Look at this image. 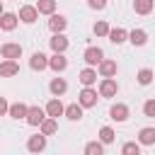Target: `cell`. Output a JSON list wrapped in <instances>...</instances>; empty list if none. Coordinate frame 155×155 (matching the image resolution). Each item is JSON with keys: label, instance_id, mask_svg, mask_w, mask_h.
Here are the masks:
<instances>
[{"label": "cell", "instance_id": "cell-1", "mask_svg": "<svg viewBox=\"0 0 155 155\" xmlns=\"http://www.w3.org/2000/svg\"><path fill=\"white\" fill-rule=\"evenodd\" d=\"M82 58H85V63L92 68V65H99V63H102L104 51H102L99 46H87V48H85V53H82Z\"/></svg>", "mask_w": 155, "mask_h": 155}, {"label": "cell", "instance_id": "cell-2", "mask_svg": "<svg viewBox=\"0 0 155 155\" xmlns=\"http://www.w3.org/2000/svg\"><path fill=\"white\" fill-rule=\"evenodd\" d=\"M116 92H119V82L114 80V78H104L102 82H99V97H116Z\"/></svg>", "mask_w": 155, "mask_h": 155}, {"label": "cell", "instance_id": "cell-3", "mask_svg": "<svg viewBox=\"0 0 155 155\" xmlns=\"http://www.w3.org/2000/svg\"><path fill=\"white\" fill-rule=\"evenodd\" d=\"M78 104H80L82 109H90V107H94V104H97V90H92V87H85V90L80 92V97H78Z\"/></svg>", "mask_w": 155, "mask_h": 155}, {"label": "cell", "instance_id": "cell-4", "mask_svg": "<svg viewBox=\"0 0 155 155\" xmlns=\"http://www.w3.org/2000/svg\"><path fill=\"white\" fill-rule=\"evenodd\" d=\"M24 24H34L36 19H39V10L34 7V5H22L19 7V15H17Z\"/></svg>", "mask_w": 155, "mask_h": 155}, {"label": "cell", "instance_id": "cell-5", "mask_svg": "<svg viewBox=\"0 0 155 155\" xmlns=\"http://www.w3.org/2000/svg\"><path fill=\"white\" fill-rule=\"evenodd\" d=\"M68 44H70V41H68L65 34H53V36L48 39V46H51L53 53H63V51L68 48Z\"/></svg>", "mask_w": 155, "mask_h": 155}, {"label": "cell", "instance_id": "cell-6", "mask_svg": "<svg viewBox=\"0 0 155 155\" xmlns=\"http://www.w3.org/2000/svg\"><path fill=\"white\" fill-rule=\"evenodd\" d=\"M0 53H2V58H7V61H17L19 56H22V46L19 44H2L0 46Z\"/></svg>", "mask_w": 155, "mask_h": 155}, {"label": "cell", "instance_id": "cell-7", "mask_svg": "<svg viewBox=\"0 0 155 155\" xmlns=\"http://www.w3.org/2000/svg\"><path fill=\"white\" fill-rule=\"evenodd\" d=\"M24 119H27V124H29V126H39V124L46 119V111H44L41 107H29Z\"/></svg>", "mask_w": 155, "mask_h": 155}, {"label": "cell", "instance_id": "cell-8", "mask_svg": "<svg viewBox=\"0 0 155 155\" xmlns=\"http://www.w3.org/2000/svg\"><path fill=\"white\" fill-rule=\"evenodd\" d=\"M15 75H19V63L5 58V61L0 63V78H15Z\"/></svg>", "mask_w": 155, "mask_h": 155}, {"label": "cell", "instance_id": "cell-9", "mask_svg": "<svg viewBox=\"0 0 155 155\" xmlns=\"http://www.w3.org/2000/svg\"><path fill=\"white\" fill-rule=\"evenodd\" d=\"M44 148H46V136L44 133H36V136H31L27 140V150L29 153H41Z\"/></svg>", "mask_w": 155, "mask_h": 155}, {"label": "cell", "instance_id": "cell-10", "mask_svg": "<svg viewBox=\"0 0 155 155\" xmlns=\"http://www.w3.org/2000/svg\"><path fill=\"white\" fill-rule=\"evenodd\" d=\"M65 27H68V19H65L63 15H51V19H48V29H51L53 34H63Z\"/></svg>", "mask_w": 155, "mask_h": 155}, {"label": "cell", "instance_id": "cell-11", "mask_svg": "<svg viewBox=\"0 0 155 155\" xmlns=\"http://www.w3.org/2000/svg\"><path fill=\"white\" fill-rule=\"evenodd\" d=\"M97 68H99V75H102V78H114L116 70H119L116 61H107V58H102V63H99Z\"/></svg>", "mask_w": 155, "mask_h": 155}, {"label": "cell", "instance_id": "cell-12", "mask_svg": "<svg viewBox=\"0 0 155 155\" xmlns=\"http://www.w3.org/2000/svg\"><path fill=\"white\" fill-rule=\"evenodd\" d=\"M109 116H111L114 121H119V124H121V121H126V119H128V107H126V104H121V102H116V104L109 109Z\"/></svg>", "mask_w": 155, "mask_h": 155}, {"label": "cell", "instance_id": "cell-13", "mask_svg": "<svg viewBox=\"0 0 155 155\" xmlns=\"http://www.w3.org/2000/svg\"><path fill=\"white\" fill-rule=\"evenodd\" d=\"M17 22H19V17L12 15V12H2L0 15V29H5V31H12L17 27Z\"/></svg>", "mask_w": 155, "mask_h": 155}, {"label": "cell", "instance_id": "cell-14", "mask_svg": "<svg viewBox=\"0 0 155 155\" xmlns=\"http://www.w3.org/2000/svg\"><path fill=\"white\" fill-rule=\"evenodd\" d=\"M29 68H31V70H44V68H48V58H46L41 51H36V53H31V58H29Z\"/></svg>", "mask_w": 155, "mask_h": 155}, {"label": "cell", "instance_id": "cell-15", "mask_svg": "<svg viewBox=\"0 0 155 155\" xmlns=\"http://www.w3.org/2000/svg\"><path fill=\"white\" fill-rule=\"evenodd\" d=\"M48 68H51V70H56V73H61V70H65V68H68V58H65L63 53H53V56L48 58Z\"/></svg>", "mask_w": 155, "mask_h": 155}, {"label": "cell", "instance_id": "cell-16", "mask_svg": "<svg viewBox=\"0 0 155 155\" xmlns=\"http://www.w3.org/2000/svg\"><path fill=\"white\" fill-rule=\"evenodd\" d=\"M44 111H46V116H51V119H58V116L65 111V107L61 104V99H51V102L46 104V109H44Z\"/></svg>", "mask_w": 155, "mask_h": 155}, {"label": "cell", "instance_id": "cell-17", "mask_svg": "<svg viewBox=\"0 0 155 155\" xmlns=\"http://www.w3.org/2000/svg\"><path fill=\"white\" fill-rule=\"evenodd\" d=\"M138 143L140 145H155V128H150V126L140 128L138 131Z\"/></svg>", "mask_w": 155, "mask_h": 155}, {"label": "cell", "instance_id": "cell-18", "mask_svg": "<svg viewBox=\"0 0 155 155\" xmlns=\"http://www.w3.org/2000/svg\"><path fill=\"white\" fill-rule=\"evenodd\" d=\"M80 82H82L85 87H92V85L97 82V70H94V68H85V70H80Z\"/></svg>", "mask_w": 155, "mask_h": 155}, {"label": "cell", "instance_id": "cell-19", "mask_svg": "<svg viewBox=\"0 0 155 155\" xmlns=\"http://www.w3.org/2000/svg\"><path fill=\"white\" fill-rule=\"evenodd\" d=\"M153 7H155L153 0H133V10H136V15H150Z\"/></svg>", "mask_w": 155, "mask_h": 155}, {"label": "cell", "instance_id": "cell-20", "mask_svg": "<svg viewBox=\"0 0 155 155\" xmlns=\"http://www.w3.org/2000/svg\"><path fill=\"white\" fill-rule=\"evenodd\" d=\"M107 36H109V41H111V44H124V41L128 39V31H126V29H121V27H116V29H109V34H107Z\"/></svg>", "mask_w": 155, "mask_h": 155}, {"label": "cell", "instance_id": "cell-21", "mask_svg": "<svg viewBox=\"0 0 155 155\" xmlns=\"http://www.w3.org/2000/svg\"><path fill=\"white\" fill-rule=\"evenodd\" d=\"M128 41H131L133 46H145L148 34H145L143 29H133V31H128Z\"/></svg>", "mask_w": 155, "mask_h": 155}, {"label": "cell", "instance_id": "cell-22", "mask_svg": "<svg viewBox=\"0 0 155 155\" xmlns=\"http://www.w3.org/2000/svg\"><path fill=\"white\" fill-rule=\"evenodd\" d=\"M48 90H51V94L61 97V94L68 90V82H65L63 78H53V80H51V85H48Z\"/></svg>", "mask_w": 155, "mask_h": 155}, {"label": "cell", "instance_id": "cell-23", "mask_svg": "<svg viewBox=\"0 0 155 155\" xmlns=\"http://www.w3.org/2000/svg\"><path fill=\"white\" fill-rule=\"evenodd\" d=\"M27 104H22V102H15V104H10V109H7V114L12 116V119H24L27 116Z\"/></svg>", "mask_w": 155, "mask_h": 155}, {"label": "cell", "instance_id": "cell-24", "mask_svg": "<svg viewBox=\"0 0 155 155\" xmlns=\"http://www.w3.org/2000/svg\"><path fill=\"white\" fill-rule=\"evenodd\" d=\"M39 128H41V133H44V136H51V133H56V131H58V121H56V119H51V116H46V119L39 124Z\"/></svg>", "mask_w": 155, "mask_h": 155}, {"label": "cell", "instance_id": "cell-25", "mask_svg": "<svg viewBox=\"0 0 155 155\" xmlns=\"http://www.w3.org/2000/svg\"><path fill=\"white\" fill-rule=\"evenodd\" d=\"M34 7L39 10V15H53V10H56V0H36Z\"/></svg>", "mask_w": 155, "mask_h": 155}, {"label": "cell", "instance_id": "cell-26", "mask_svg": "<svg viewBox=\"0 0 155 155\" xmlns=\"http://www.w3.org/2000/svg\"><path fill=\"white\" fill-rule=\"evenodd\" d=\"M63 114H65L70 121H80V119H82V107H80V104H68Z\"/></svg>", "mask_w": 155, "mask_h": 155}, {"label": "cell", "instance_id": "cell-27", "mask_svg": "<svg viewBox=\"0 0 155 155\" xmlns=\"http://www.w3.org/2000/svg\"><path fill=\"white\" fill-rule=\"evenodd\" d=\"M85 155H104V143L90 140V143L85 145Z\"/></svg>", "mask_w": 155, "mask_h": 155}, {"label": "cell", "instance_id": "cell-28", "mask_svg": "<svg viewBox=\"0 0 155 155\" xmlns=\"http://www.w3.org/2000/svg\"><path fill=\"white\" fill-rule=\"evenodd\" d=\"M114 138H116V133H114L111 126H102L99 128V143H114Z\"/></svg>", "mask_w": 155, "mask_h": 155}, {"label": "cell", "instance_id": "cell-29", "mask_svg": "<svg viewBox=\"0 0 155 155\" xmlns=\"http://www.w3.org/2000/svg\"><path fill=\"white\" fill-rule=\"evenodd\" d=\"M121 155H140V143H133V140L124 143L121 145Z\"/></svg>", "mask_w": 155, "mask_h": 155}, {"label": "cell", "instance_id": "cell-30", "mask_svg": "<svg viewBox=\"0 0 155 155\" xmlns=\"http://www.w3.org/2000/svg\"><path fill=\"white\" fill-rule=\"evenodd\" d=\"M153 78H155V75H153L150 68H140V70H138V82H140V85H150Z\"/></svg>", "mask_w": 155, "mask_h": 155}, {"label": "cell", "instance_id": "cell-31", "mask_svg": "<svg viewBox=\"0 0 155 155\" xmlns=\"http://www.w3.org/2000/svg\"><path fill=\"white\" fill-rule=\"evenodd\" d=\"M94 34H97V36H107V34H109V24H107L104 19L97 22V24H94Z\"/></svg>", "mask_w": 155, "mask_h": 155}, {"label": "cell", "instance_id": "cell-32", "mask_svg": "<svg viewBox=\"0 0 155 155\" xmlns=\"http://www.w3.org/2000/svg\"><path fill=\"white\" fill-rule=\"evenodd\" d=\"M143 114L150 116V119H155V99H148V102L143 104Z\"/></svg>", "mask_w": 155, "mask_h": 155}, {"label": "cell", "instance_id": "cell-33", "mask_svg": "<svg viewBox=\"0 0 155 155\" xmlns=\"http://www.w3.org/2000/svg\"><path fill=\"white\" fill-rule=\"evenodd\" d=\"M87 5H90L92 10H104V7H107V0H87Z\"/></svg>", "mask_w": 155, "mask_h": 155}, {"label": "cell", "instance_id": "cell-34", "mask_svg": "<svg viewBox=\"0 0 155 155\" xmlns=\"http://www.w3.org/2000/svg\"><path fill=\"white\" fill-rule=\"evenodd\" d=\"M7 109H10L7 99H5V97H0V116H5V114H7Z\"/></svg>", "mask_w": 155, "mask_h": 155}, {"label": "cell", "instance_id": "cell-35", "mask_svg": "<svg viewBox=\"0 0 155 155\" xmlns=\"http://www.w3.org/2000/svg\"><path fill=\"white\" fill-rule=\"evenodd\" d=\"M2 12H5V10H2V0H0V15H2Z\"/></svg>", "mask_w": 155, "mask_h": 155}]
</instances>
